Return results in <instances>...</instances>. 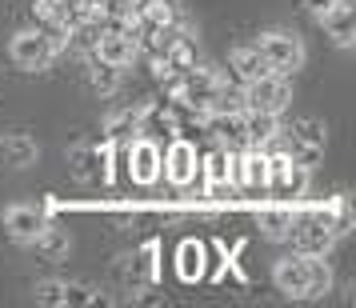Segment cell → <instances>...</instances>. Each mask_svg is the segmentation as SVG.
<instances>
[{"label": "cell", "instance_id": "8fae6325", "mask_svg": "<svg viewBox=\"0 0 356 308\" xmlns=\"http://www.w3.org/2000/svg\"><path fill=\"white\" fill-rule=\"evenodd\" d=\"M33 17H36V24L52 36V44H56V49H68V36L81 33L76 13H72V4H68V0H33Z\"/></svg>", "mask_w": 356, "mask_h": 308}, {"label": "cell", "instance_id": "d6986e66", "mask_svg": "<svg viewBox=\"0 0 356 308\" xmlns=\"http://www.w3.org/2000/svg\"><path fill=\"white\" fill-rule=\"evenodd\" d=\"M292 216H296V204L292 200H268V204L257 209V225L268 241H289Z\"/></svg>", "mask_w": 356, "mask_h": 308}, {"label": "cell", "instance_id": "3957f363", "mask_svg": "<svg viewBox=\"0 0 356 308\" xmlns=\"http://www.w3.org/2000/svg\"><path fill=\"white\" fill-rule=\"evenodd\" d=\"M257 49H260V56H264L268 72L296 76V72L305 68V44H300V36L292 33V29H268V33H260Z\"/></svg>", "mask_w": 356, "mask_h": 308}, {"label": "cell", "instance_id": "cb8c5ba5", "mask_svg": "<svg viewBox=\"0 0 356 308\" xmlns=\"http://www.w3.org/2000/svg\"><path fill=\"white\" fill-rule=\"evenodd\" d=\"M4 156H8L13 168H29L40 156V145H36L29 132H13V136H4Z\"/></svg>", "mask_w": 356, "mask_h": 308}, {"label": "cell", "instance_id": "52a82bcc", "mask_svg": "<svg viewBox=\"0 0 356 308\" xmlns=\"http://www.w3.org/2000/svg\"><path fill=\"white\" fill-rule=\"evenodd\" d=\"M284 132V152H289L292 161L300 164H316L324 156V148H328V129H324V120H316V116H300V120H292Z\"/></svg>", "mask_w": 356, "mask_h": 308}, {"label": "cell", "instance_id": "4316f807", "mask_svg": "<svg viewBox=\"0 0 356 308\" xmlns=\"http://www.w3.org/2000/svg\"><path fill=\"white\" fill-rule=\"evenodd\" d=\"M104 136L108 145H129L132 136H140V113H116L104 120Z\"/></svg>", "mask_w": 356, "mask_h": 308}, {"label": "cell", "instance_id": "5bb4252c", "mask_svg": "<svg viewBox=\"0 0 356 308\" xmlns=\"http://www.w3.org/2000/svg\"><path fill=\"white\" fill-rule=\"evenodd\" d=\"M316 24L324 29V36L337 49H353L356 44V8L353 0H332L324 13H316Z\"/></svg>", "mask_w": 356, "mask_h": 308}, {"label": "cell", "instance_id": "83f0119b", "mask_svg": "<svg viewBox=\"0 0 356 308\" xmlns=\"http://www.w3.org/2000/svg\"><path fill=\"white\" fill-rule=\"evenodd\" d=\"M324 212H328V220L337 228V236H348L353 232V204H348V196H337L332 204H324Z\"/></svg>", "mask_w": 356, "mask_h": 308}, {"label": "cell", "instance_id": "ba28073f", "mask_svg": "<svg viewBox=\"0 0 356 308\" xmlns=\"http://www.w3.org/2000/svg\"><path fill=\"white\" fill-rule=\"evenodd\" d=\"M161 177L172 184V188H193L196 177H200V152H196L193 140H184V136H177L172 145L161 152Z\"/></svg>", "mask_w": 356, "mask_h": 308}, {"label": "cell", "instance_id": "7c38bea8", "mask_svg": "<svg viewBox=\"0 0 356 308\" xmlns=\"http://www.w3.org/2000/svg\"><path fill=\"white\" fill-rule=\"evenodd\" d=\"M92 56L97 60H104V65L113 68H129L136 56H140V44H136V36L124 33V29H100V36L92 40Z\"/></svg>", "mask_w": 356, "mask_h": 308}, {"label": "cell", "instance_id": "2e32d148", "mask_svg": "<svg viewBox=\"0 0 356 308\" xmlns=\"http://www.w3.org/2000/svg\"><path fill=\"white\" fill-rule=\"evenodd\" d=\"M0 220H4V232H8L13 241L33 244V236H36L44 225H49V212L36 209V204H8Z\"/></svg>", "mask_w": 356, "mask_h": 308}, {"label": "cell", "instance_id": "e0dca14e", "mask_svg": "<svg viewBox=\"0 0 356 308\" xmlns=\"http://www.w3.org/2000/svg\"><path fill=\"white\" fill-rule=\"evenodd\" d=\"M97 292L84 284H68V280H40L36 284V305L44 308H68V305H92Z\"/></svg>", "mask_w": 356, "mask_h": 308}, {"label": "cell", "instance_id": "277c9868", "mask_svg": "<svg viewBox=\"0 0 356 308\" xmlns=\"http://www.w3.org/2000/svg\"><path fill=\"white\" fill-rule=\"evenodd\" d=\"M56 44H52V36L44 33V29H20V33H13V40H8V56H13V65L20 68V72H44V68L56 60Z\"/></svg>", "mask_w": 356, "mask_h": 308}, {"label": "cell", "instance_id": "f1b7e54d", "mask_svg": "<svg viewBox=\"0 0 356 308\" xmlns=\"http://www.w3.org/2000/svg\"><path fill=\"white\" fill-rule=\"evenodd\" d=\"M68 4H72V13H76V4H81V0H68Z\"/></svg>", "mask_w": 356, "mask_h": 308}, {"label": "cell", "instance_id": "30bf717a", "mask_svg": "<svg viewBox=\"0 0 356 308\" xmlns=\"http://www.w3.org/2000/svg\"><path fill=\"white\" fill-rule=\"evenodd\" d=\"M124 172H129L132 184H140V188H152L156 180H161V145H156V136H132L129 145H124Z\"/></svg>", "mask_w": 356, "mask_h": 308}, {"label": "cell", "instance_id": "44dd1931", "mask_svg": "<svg viewBox=\"0 0 356 308\" xmlns=\"http://www.w3.org/2000/svg\"><path fill=\"white\" fill-rule=\"evenodd\" d=\"M244 136H248V148H268L280 136V116L244 108Z\"/></svg>", "mask_w": 356, "mask_h": 308}, {"label": "cell", "instance_id": "7a4b0ae2", "mask_svg": "<svg viewBox=\"0 0 356 308\" xmlns=\"http://www.w3.org/2000/svg\"><path fill=\"white\" fill-rule=\"evenodd\" d=\"M289 241H292V248L305 252V257H328L340 236H337V228H332V220H328L324 204H312V209H296L292 228H289Z\"/></svg>", "mask_w": 356, "mask_h": 308}, {"label": "cell", "instance_id": "ffe728a7", "mask_svg": "<svg viewBox=\"0 0 356 308\" xmlns=\"http://www.w3.org/2000/svg\"><path fill=\"white\" fill-rule=\"evenodd\" d=\"M228 72L241 84H252L268 72V65H264V56H260L257 44H236V49L228 52Z\"/></svg>", "mask_w": 356, "mask_h": 308}, {"label": "cell", "instance_id": "9c48e42d", "mask_svg": "<svg viewBox=\"0 0 356 308\" xmlns=\"http://www.w3.org/2000/svg\"><path fill=\"white\" fill-rule=\"evenodd\" d=\"M289 100H292V81L280 76V72H264L260 81L244 84V108H252V113L280 116L289 108Z\"/></svg>", "mask_w": 356, "mask_h": 308}, {"label": "cell", "instance_id": "d4e9b609", "mask_svg": "<svg viewBox=\"0 0 356 308\" xmlns=\"http://www.w3.org/2000/svg\"><path fill=\"white\" fill-rule=\"evenodd\" d=\"M156 252H161V244L148 241L145 248L132 257V273H129L132 289H140V284H152V280H156Z\"/></svg>", "mask_w": 356, "mask_h": 308}, {"label": "cell", "instance_id": "5b68a950", "mask_svg": "<svg viewBox=\"0 0 356 308\" xmlns=\"http://www.w3.org/2000/svg\"><path fill=\"white\" fill-rule=\"evenodd\" d=\"M232 193L248 196V200L268 196V152L264 148L232 152Z\"/></svg>", "mask_w": 356, "mask_h": 308}, {"label": "cell", "instance_id": "4fadbf2b", "mask_svg": "<svg viewBox=\"0 0 356 308\" xmlns=\"http://www.w3.org/2000/svg\"><path fill=\"white\" fill-rule=\"evenodd\" d=\"M200 177H204V196L209 200H232V152L212 148L209 156H200Z\"/></svg>", "mask_w": 356, "mask_h": 308}, {"label": "cell", "instance_id": "8992f818", "mask_svg": "<svg viewBox=\"0 0 356 308\" xmlns=\"http://www.w3.org/2000/svg\"><path fill=\"white\" fill-rule=\"evenodd\" d=\"M308 193V164L292 161L289 152H268V196L273 200H300Z\"/></svg>", "mask_w": 356, "mask_h": 308}, {"label": "cell", "instance_id": "484cf974", "mask_svg": "<svg viewBox=\"0 0 356 308\" xmlns=\"http://www.w3.org/2000/svg\"><path fill=\"white\" fill-rule=\"evenodd\" d=\"M120 72H124V68L92 60V68H88V88H92L97 97H116V92H120Z\"/></svg>", "mask_w": 356, "mask_h": 308}, {"label": "cell", "instance_id": "603a6c76", "mask_svg": "<svg viewBox=\"0 0 356 308\" xmlns=\"http://www.w3.org/2000/svg\"><path fill=\"white\" fill-rule=\"evenodd\" d=\"M177 276L184 284H193V280L204 276V244L200 241H184L177 248Z\"/></svg>", "mask_w": 356, "mask_h": 308}, {"label": "cell", "instance_id": "9a60e30c", "mask_svg": "<svg viewBox=\"0 0 356 308\" xmlns=\"http://www.w3.org/2000/svg\"><path fill=\"white\" fill-rule=\"evenodd\" d=\"M204 116V132L228 152H241L248 148V136H244V108L241 113H200Z\"/></svg>", "mask_w": 356, "mask_h": 308}, {"label": "cell", "instance_id": "6da1fadb", "mask_svg": "<svg viewBox=\"0 0 356 308\" xmlns=\"http://www.w3.org/2000/svg\"><path fill=\"white\" fill-rule=\"evenodd\" d=\"M273 280L289 300H321L324 292L332 289V268L324 264V257H305V252H296V257L276 260Z\"/></svg>", "mask_w": 356, "mask_h": 308}, {"label": "cell", "instance_id": "7402d4cb", "mask_svg": "<svg viewBox=\"0 0 356 308\" xmlns=\"http://www.w3.org/2000/svg\"><path fill=\"white\" fill-rule=\"evenodd\" d=\"M33 248H36V257H40V260H65L68 248H72V241H68L65 228L44 225V228L33 236Z\"/></svg>", "mask_w": 356, "mask_h": 308}, {"label": "cell", "instance_id": "ac0fdd59", "mask_svg": "<svg viewBox=\"0 0 356 308\" xmlns=\"http://www.w3.org/2000/svg\"><path fill=\"white\" fill-rule=\"evenodd\" d=\"M68 172L76 184H97V180H108V168H104V152L97 145H72L68 148Z\"/></svg>", "mask_w": 356, "mask_h": 308}]
</instances>
